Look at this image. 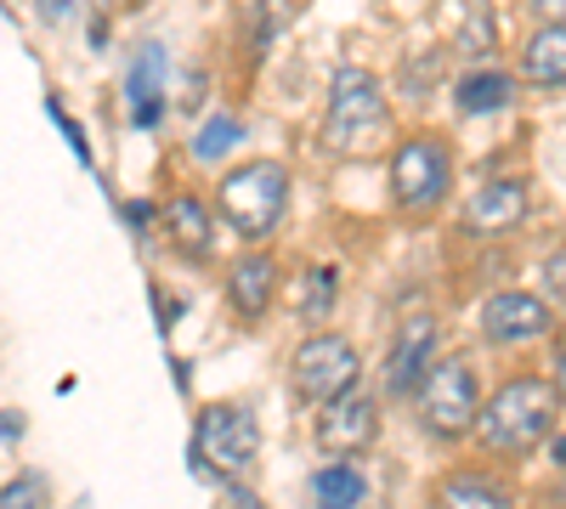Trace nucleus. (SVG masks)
I'll return each mask as SVG.
<instances>
[{"label":"nucleus","mask_w":566,"mask_h":509,"mask_svg":"<svg viewBox=\"0 0 566 509\" xmlns=\"http://www.w3.org/2000/svg\"><path fill=\"white\" fill-rule=\"evenodd\" d=\"M555 402H560L555 385H544L538 374L504 380V385L482 402V413H476L482 447H488V453H504V458L538 447V442L555 431Z\"/></svg>","instance_id":"1"},{"label":"nucleus","mask_w":566,"mask_h":509,"mask_svg":"<svg viewBox=\"0 0 566 509\" xmlns=\"http://www.w3.org/2000/svg\"><path fill=\"white\" fill-rule=\"evenodd\" d=\"M380 125H386V91H380V79H374L368 68H352V63L335 68V85H328V125H323L328 148L352 153Z\"/></svg>","instance_id":"4"},{"label":"nucleus","mask_w":566,"mask_h":509,"mask_svg":"<svg viewBox=\"0 0 566 509\" xmlns=\"http://www.w3.org/2000/svg\"><path fill=\"white\" fill-rule=\"evenodd\" d=\"M244 142V125L232 119V114H216L199 136H193V159H205V165H216V159H227L232 148Z\"/></svg>","instance_id":"19"},{"label":"nucleus","mask_w":566,"mask_h":509,"mask_svg":"<svg viewBox=\"0 0 566 509\" xmlns=\"http://www.w3.org/2000/svg\"><path fill=\"white\" fill-rule=\"evenodd\" d=\"M374 436H380V402H374L363 385H352L346 396L317 407V447L328 458H352V453L374 447Z\"/></svg>","instance_id":"8"},{"label":"nucleus","mask_w":566,"mask_h":509,"mask_svg":"<svg viewBox=\"0 0 566 509\" xmlns=\"http://www.w3.org/2000/svg\"><path fill=\"white\" fill-rule=\"evenodd\" d=\"M464 221L476 233H510V226L527 221V188L522 181H488V188L464 204Z\"/></svg>","instance_id":"13"},{"label":"nucleus","mask_w":566,"mask_h":509,"mask_svg":"<svg viewBox=\"0 0 566 509\" xmlns=\"http://www.w3.org/2000/svg\"><path fill=\"white\" fill-rule=\"evenodd\" d=\"M0 436H7V442L23 436V420H18V413H0Z\"/></svg>","instance_id":"24"},{"label":"nucleus","mask_w":566,"mask_h":509,"mask_svg":"<svg viewBox=\"0 0 566 509\" xmlns=\"http://www.w3.org/2000/svg\"><path fill=\"white\" fill-rule=\"evenodd\" d=\"M538 18H549V23H566V0H538Z\"/></svg>","instance_id":"23"},{"label":"nucleus","mask_w":566,"mask_h":509,"mask_svg":"<svg viewBox=\"0 0 566 509\" xmlns=\"http://www.w3.org/2000/svg\"><path fill=\"white\" fill-rule=\"evenodd\" d=\"M453 103H459V114H499V108H510V74L504 68H470V74H459Z\"/></svg>","instance_id":"16"},{"label":"nucleus","mask_w":566,"mask_h":509,"mask_svg":"<svg viewBox=\"0 0 566 509\" xmlns=\"http://www.w3.org/2000/svg\"><path fill=\"white\" fill-rule=\"evenodd\" d=\"M290 380H295V396L323 407L357 385V346L346 335H306L290 357Z\"/></svg>","instance_id":"6"},{"label":"nucleus","mask_w":566,"mask_h":509,"mask_svg":"<svg viewBox=\"0 0 566 509\" xmlns=\"http://www.w3.org/2000/svg\"><path fill=\"white\" fill-rule=\"evenodd\" d=\"M125 108H130V125L154 130L165 119V45H136V57L125 68Z\"/></svg>","instance_id":"11"},{"label":"nucleus","mask_w":566,"mask_h":509,"mask_svg":"<svg viewBox=\"0 0 566 509\" xmlns=\"http://www.w3.org/2000/svg\"><path fill=\"white\" fill-rule=\"evenodd\" d=\"M448 181H453V165H448V148L437 142V136H408V142H397L391 153V199L397 210H437L448 199Z\"/></svg>","instance_id":"7"},{"label":"nucleus","mask_w":566,"mask_h":509,"mask_svg":"<svg viewBox=\"0 0 566 509\" xmlns=\"http://www.w3.org/2000/svg\"><path fill=\"white\" fill-rule=\"evenodd\" d=\"M165 233L193 261H210V210H205V199H193V193L165 199Z\"/></svg>","instance_id":"15"},{"label":"nucleus","mask_w":566,"mask_h":509,"mask_svg":"<svg viewBox=\"0 0 566 509\" xmlns=\"http://www.w3.org/2000/svg\"><path fill=\"white\" fill-rule=\"evenodd\" d=\"M216 204L244 238H266L283 221V210H290V170L277 159H255V165L227 170L221 188H216Z\"/></svg>","instance_id":"3"},{"label":"nucleus","mask_w":566,"mask_h":509,"mask_svg":"<svg viewBox=\"0 0 566 509\" xmlns=\"http://www.w3.org/2000/svg\"><path fill=\"white\" fill-rule=\"evenodd\" d=\"M431 357H437V317H408L397 329V340H391V351H386V391L391 396L419 391Z\"/></svg>","instance_id":"10"},{"label":"nucleus","mask_w":566,"mask_h":509,"mask_svg":"<svg viewBox=\"0 0 566 509\" xmlns=\"http://www.w3.org/2000/svg\"><path fill=\"white\" fill-rule=\"evenodd\" d=\"M549 385H555V396H560V402H566V357H560V362H555V380H549Z\"/></svg>","instance_id":"26"},{"label":"nucleus","mask_w":566,"mask_h":509,"mask_svg":"<svg viewBox=\"0 0 566 509\" xmlns=\"http://www.w3.org/2000/svg\"><path fill=\"white\" fill-rule=\"evenodd\" d=\"M482 335L493 346H527L538 335H549V306L538 295H522V289H504V295H488L482 306Z\"/></svg>","instance_id":"9"},{"label":"nucleus","mask_w":566,"mask_h":509,"mask_svg":"<svg viewBox=\"0 0 566 509\" xmlns=\"http://www.w3.org/2000/svg\"><path fill=\"white\" fill-rule=\"evenodd\" d=\"M413 407H419V425L442 436V442H459L464 431H476V413H482V385H476V368L464 357H437L424 368V380L413 391Z\"/></svg>","instance_id":"2"},{"label":"nucleus","mask_w":566,"mask_h":509,"mask_svg":"<svg viewBox=\"0 0 566 509\" xmlns=\"http://www.w3.org/2000/svg\"><path fill=\"white\" fill-rule=\"evenodd\" d=\"M63 7H69V0H52V7H45V18H57V12H63Z\"/></svg>","instance_id":"27"},{"label":"nucleus","mask_w":566,"mask_h":509,"mask_svg":"<svg viewBox=\"0 0 566 509\" xmlns=\"http://www.w3.org/2000/svg\"><path fill=\"white\" fill-rule=\"evenodd\" d=\"M522 79L544 85V91L566 85V23H544V29L527 34V45H522Z\"/></svg>","instance_id":"14"},{"label":"nucleus","mask_w":566,"mask_h":509,"mask_svg":"<svg viewBox=\"0 0 566 509\" xmlns=\"http://www.w3.org/2000/svg\"><path fill=\"white\" fill-rule=\"evenodd\" d=\"M227 509H261V498L250 487H227Z\"/></svg>","instance_id":"22"},{"label":"nucleus","mask_w":566,"mask_h":509,"mask_svg":"<svg viewBox=\"0 0 566 509\" xmlns=\"http://www.w3.org/2000/svg\"><path fill=\"white\" fill-rule=\"evenodd\" d=\"M261 453V425L255 413L239 407V402H210L199 407V425H193V458L210 470H227V476H244Z\"/></svg>","instance_id":"5"},{"label":"nucleus","mask_w":566,"mask_h":509,"mask_svg":"<svg viewBox=\"0 0 566 509\" xmlns=\"http://www.w3.org/2000/svg\"><path fill=\"white\" fill-rule=\"evenodd\" d=\"M301 317L312 322V317H328V306H335V272H328V266H317V272H306L301 277Z\"/></svg>","instance_id":"21"},{"label":"nucleus","mask_w":566,"mask_h":509,"mask_svg":"<svg viewBox=\"0 0 566 509\" xmlns=\"http://www.w3.org/2000/svg\"><path fill=\"white\" fill-rule=\"evenodd\" d=\"M549 284H560V295H566V255L549 261Z\"/></svg>","instance_id":"25"},{"label":"nucleus","mask_w":566,"mask_h":509,"mask_svg":"<svg viewBox=\"0 0 566 509\" xmlns=\"http://www.w3.org/2000/svg\"><path fill=\"white\" fill-rule=\"evenodd\" d=\"M125 7H142V0H125Z\"/></svg>","instance_id":"28"},{"label":"nucleus","mask_w":566,"mask_h":509,"mask_svg":"<svg viewBox=\"0 0 566 509\" xmlns=\"http://www.w3.org/2000/svg\"><path fill=\"white\" fill-rule=\"evenodd\" d=\"M437 509H510V492L476 470H459L437 487Z\"/></svg>","instance_id":"17"},{"label":"nucleus","mask_w":566,"mask_h":509,"mask_svg":"<svg viewBox=\"0 0 566 509\" xmlns=\"http://www.w3.org/2000/svg\"><path fill=\"white\" fill-rule=\"evenodd\" d=\"M363 492H368V481H363V470L346 465V458H335V465H323V470L312 476V498H317V509H357Z\"/></svg>","instance_id":"18"},{"label":"nucleus","mask_w":566,"mask_h":509,"mask_svg":"<svg viewBox=\"0 0 566 509\" xmlns=\"http://www.w3.org/2000/svg\"><path fill=\"white\" fill-rule=\"evenodd\" d=\"M0 509H52V481L40 470H18L7 487H0Z\"/></svg>","instance_id":"20"},{"label":"nucleus","mask_w":566,"mask_h":509,"mask_svg":"<svg viewBox=\"0 0 566 509\" xmlns=\"http://www.w3.org/2000/svg\"><path fill=\"white\" fill-rule=\"evenodd\" d=\"M272 295H277V261L272 255H244L227 272V306L244 322H261L272 311Z\"/></svg>","instance_id":"12"}]
</instances>
